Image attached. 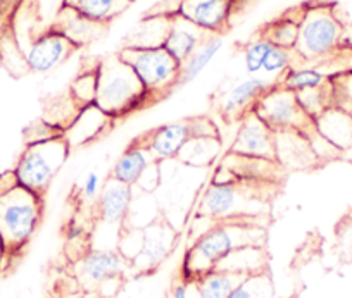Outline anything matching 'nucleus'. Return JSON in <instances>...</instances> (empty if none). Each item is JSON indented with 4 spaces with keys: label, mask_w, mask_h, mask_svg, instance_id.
Returning a JSON list of instances; mask_svg holds the SVG:
<instances>
[{
    "label": "nucleus",
    "mask_w": 352,
    "mask_h": 298,
    "mask_svg": "<svg viewBox=\"0 0 352 298\" xmlns=\"http://www.w3.org/2000/svg\"><path fill=\"white\" fill-rule=\"evenodd\" d=\"M266 231L259 219H233L216 222L214 226L195 238L194 245L184 257L185 283H194L204 274L216 269L218 262L240 247H264Z\"/></svg>",
    "instance_id": "f257e3e1"
},
{
    "label": "nucleus",
    "mask_w": 352,
    "mask_h": 298,
    "mask_svg": "<svg viewBox=\"0 0 352 298\" xmlns=\"http://www.w3.org/2000/svg\"><path fill=\"white\" fill-rule=\"evenodd\" d=\"M272 183L216 181L212 179L204 190L197 205V218L209 219L212 225L233 219H259L268 211V202L261 192Z\"/></svg>",
    "instance_id": "f03ea898"
},
{
    "label": "nucleus",
    "mask_w": 352,
    "mask_h": 298,
    "mask_svg": "<svg viewBox=\"0 0 352 298\" xmlns=\"http://www.w3.org/2000/svg\"><path fill=\"white\" fill-rule=\"evenodd\" d=\"M151 102L152 98L144 84L120 54L107 56L97 62L96 106L113 119L128 116Z\"/></svg>",
    "instance_id": "7ed1b4c3"
},
{
    "label": "nucleus",
    "mask_w": 352,
    "mask_h": 298,
    "mask_svg": "<svg viewBox=\"0 0 352 298\" xmlns=\"http://www.w3.org/2000/svg\"><path fill=\"white\" fill-rule=\"evenodd\" d=\"M345 28L333 4L311 2L302 5L299 36L294 47L300 62H323L344 47Z\"/></svg>",
    "instance_id": "20e7f679"
},
{
    "label": "nucleus",
    "mask_w": 352,
    "mask_h": 298,
    "mask_svg": "<svg viewBox=\"0 0 352 298\" xmlns=\"http://www.w3.org/2000/svg\"><path fill=\"white\" fill-rule=\"evenodd\" d=\"M42 216L43 196L25 186L18 185L0 195V238L11 259L32 242Z\"/></svg>",
    "instance_id": "39448f33"
},
{
    "label": "nucleus",
    "mask_w": 352,
    "mask_h": 298,
    "mask_svg": "<svg viewBox=\"0 0 352 298\" xmlns=\"http://www.w3.org/2000/svg\"><path fill=\"white\" fill-rule=\"evenodd\" d=\"M69 150L63 135L26 145L14 168L19 185L36 195H45L52 179L66 162Z\"/></svg>",
    "instance_id": "423d86ee"
},
{
    "label": "nucleus",
    "mask_w": 352,
    "mask_h": 298,
    "mask_svg": "<svg viewBox=\"0 0 352 298\" xmlns=\"http://www.w3.org/2000/svg\"><path fill=\"white\" fill-rule=\"evenodd\" d=\"M118 54L135 71L152 102L178 87L182 64L164 47H151V49L121 47Z\"/></svg>",
    "instance_id": "0eeeda50"
},
{
    "label": "nucleus",
    "mask_w": 352,
    "mask_h": 298,
    "mask_svg": "<svg viewBox=\"0 0 352 298\" xmlns=\"http://www.w3.org/2000/svg\"><path fill=\"white\" fill-rule=\"evenodd\" d=\"M252 113L273 131L297 130L307 133L314 126V119L300 107L296 91L282 87L280 83H275L261 95L259 100L254 104Z\"/></svg>",
    "instance_id": "6e6552de"
},
{
    "label": "nucleus",
    "mask_w": 352,
    "mask_h": 298,
    "mask_svg": "<svg viewBox=\"0 0 352 298\" xmlns=\"http://www.w3.org/2000/svg\"><path fill=\"white\" fill-rule=\"evenodd\" d=\"M78 50V47L69 38L50 26L42 33H36L28 45L23 47L28 69L33 73H50L60 64L66 62Z\"/></svg>",
    "instance_id": "1a4fd4ad"
},
{
    "label": "nucleus",
    "mask_w": 352,
    "mask_h": 298,
    "mask_svg": "<svg viewBox=\"0 0 352 298\" xmlns=\"http://www.w3.org/2000/svg\"><path fill=\"white\" fill-rule=\"evenodd\" d=\"M235 0H178V14L211 35L228 32Z\"/></svg>",
    "instance_id": "9d476101"
},
{
    "label": "nucleus",
    "mask_w": 352,
    "mask_h": 298,
    "mask_svg": "<svg viewBox=\"0 0 352 298\" xmlns=\"http://www.w3.org/2000/svg\"><path fill=\"white\" fill-rule=\"evenodd\" d=\"M230 152L275 161V131L250 111L242 117V124L236 131Z\"/></svg>",
    "instance_id": "9b49d317"
},
{
    "label": "nucleus",
    "mask_w": 352,
    "mask_h": 298,
    "mask_svg": "<svg viewBox=\"0 0 352 298\" xmlns=\"http://www.w3.org/2000/svg\"><path fill=\"white\" fill-rule=\"evenodd\" d=\"M130 262L118 250H90L76 264V274L80 283L88 290H96L104 281L121 277Z\"/></svg>",
    "instance_id": "f8f14e48"
},
{
    "label": "nucleus",
    "mask_w": 352,
    "mask_h": 298,
    "mask_svg": "<svg viewBox=\"0 0 352 298\" xmlns=\"http://www.w3.org/2000/svg\"><path fill=\"white\" fill-rule=\"evenodd\" d=\"M176 243V229L171 222L159 218L144 228V245L137 259L130 264L138 273H151L161 266L162 260L171 253Z\"/></svg>",
    "instance_id": "ddd939ff"
},
{
    "label": "nucleus",
    "mask_w": 352,
    "mask_h": 298,
    "mask_svg": "<svg viewBox=\"0 0 352 298\" xmlns=\"http://www.w3.org/2000/svg\"><path fill=\"white\" fill-rule=\"evenodd\" d=\"M285 169L276 161L247 155L228 154L223 157L216 174H226L230 178L221 181H247V183H275L276 176H282ZM218 181V179H216Z\"/></svg>",
    "instance_id": "4468645a"
},
{
    "label": "nucleus",
    "mask_w": 352,
    "mask_h": 298,
    "mask_svg": "<svg viewBox=\"0 0 352 298\" xmlns=\"http://www.w3.org/2000/svg\"><path fill=\"white\" fill-rule=\"evenodd\" d=\"M113 117L104 113L96 104L81 107L74 119L63 130V137L69 148L83 147L102 137L109 130Z\"/></svg>",
    "instance_id": "2eb2a0df"
},
{
    "label": "nucleus",
    "mask_w": 352,
    "mask_h": 298,
    "mask_svg": "<svg viewBox=\"0 0 352 298\" xmlns=\"http://www.w3.org/2000/svg\"><path fill=\"white\" fill-rule=\"evenodd\" d=\"M273 81L264 80V78L250 76L242 80L235 87L230 88L226 93H223L219 100V113L226 121L242 119L247 113H250L254 104L259 100L261 95L273 87Z\"/></svg>",
    "instance_id": "dca6fc26"
},
{
    "label": "nucleus",
    "mask_w": 352,
    "mask_h": 298,
    "mask_svg": "<svg viewBox=\"0 0 352 298\" xmlns=\"http://www.w3.org/2000/svg\"><path fill=\"white\" fill-rule=\"evenodd\" d=\"M190 138H194L192 123L190 119H185L155 128V130L145 133L142 140H144V144L151 150L152 157L157 162H161L176 159L178 152L184 148V145Z\"/></svg>",
    "instance_id": "f3484780"
},
{
    "label": "nucleus",
    "mask_w": 352,
    "mask_h": 298,
    "mask_svg": "<svg viewBox=\"0 0 352 298\" xmlns=\"http://www.w3.org/2000/svg\"><path fill=\"white\" fill-rule=\"evenodd\" d=\"M275 161L285 171H297L311 168L318 159L302 131L278 130L275 131Z\"/></svg>",
    "instance_id": "a211bd4d"
},
{
    "label": "nucleus",
    "mask_w": 352,
    "mask_h": 298,
    "mask_svg": "<svg viewBox=\"0 0 352 298\" xmlns=\"http://www.w3.org/2000/svg\"><path fill=\"white\" fill-rule=\"evenodd\" d=\"M133 195L135 192L131 185L113 178L107 179L99 195V202H97L99 221L123 229L126 216L130 212V205L133 202Z\"/></svg>",
    "instance_id": "6ab92c4d"
},
{
    "label": "nucleus",
    "mask_w": 352,
    "mask_h": 298,
    "mask_svg": "<svg viewBox=\"0 0 352 298\" xmlns=\"http://www.w3.org/2000/svg\"><path fill=\"white\" fill-rule=\"evenodd\" d=\"M52 28H56L66 38H69L78 49L102 38L104 33L107 32V25H100V23L85 18L67 5H60Z\"/></svg>",
    "instance_id": "aec40b11"
},
{
    "label": "nucleus",
    "mask_w": 352,
    "mask_h": 298,
    "mask_svg": "<svg viewBox=\"0 0 352 298\" xmlns=\"http://www.w3.org/2000/svg\"><path fill=\"white\" fill-rule=\"evenodd\" d=\"M208 35H211V33H206L204 30L195 26L194 23L185 19L178 12H175V14H171L168 36H166L162 47L182 64L194 54V50L201 45L202 40Z\"/></svg>",
    "instance_id": "412c9836"
},
{
    "label": "nucleus",
    "mask_w": 352,
    "mask_h": 298,
    "mask_svg": "<svg viewBox=\"0 0 352 298\" xmlns=\"http://www.w3.org/2000/svg\"><path fill=\"white\" fill-rule=\"evenodd\" d=\"M314 130L327 138L338 150L352 148V113L338 106H330L314 117Z\"/></svg>",
    "instance_id": "4be33fe9"
},
{
    "label": "nucleus",
    "mask_w": 352,
    "mask_h": 298,
    "mask_svg": "<svg viewBox=\"0 0 352 298\" xmlns=\"http://www.w3.org/2000/svg\"><path fill=\"white\" fill-rule=\"evenodd\" d=\"M152 162H155V159L152 157L151 150H148L147 145L144 144V140H142L140 137L121 154V157L118 159L116 164L113 165L111 178L135 186L138 179H140V176L144 174L145 169H147Z\"/></svg>",
    "instance_id": "5701e85b"
},
{
    "label": "nucleus",
    "mask_w": 352,
    "mask_h": 298,
    "mask_svg": "<svg viewBox=\"0 0 352 298\" xmlns=\"http://www.w3.org/2000/svg\"><path fill=\"white\" fill-rule=\"evenodd\" d=\"M214 271L240 274V276L264 273V271H268V253L264 247H240L228 253L225 259L219 260Z\"/></svg>",
    "instance_id": "b1692460"
},
{
    "label": "nucleus",
    "mask_w": 352,
    "mask_h": 298,
    "mask_svg": "<svg viewBox=\"0 0 352 298\" xmlns=\"http://www.w3.org/2000/svg\"><path fill=\"white\" fill-rule=\"evenodd\" d=\"M169 21H171V14H148L126 36L123 47H137V49L162 47L168 36Z\"/></svg>",
    "instance_id": "393cba45"
},
{
    "label": "nucleus",
    "mask_w": 352,
    "mask_h": 298,
    "mask_svg": "<svg viewBox=\"0 0 352 298\" xmlns=\"http://www.w3.org/2000/svg\"><path fill=\"white\" fill-rule=\"evenodd\" d=\"M131 2L133 0H63V5L100 25H109L130 8Z\"/></svg>",
    "instance_id": "a878e982"
},
{
    "label": "nucleus",
    "mask_w": 352,
    "mask_h": 298,
    "mask_svg": "<svg viewBox=\"0 0 352 298\" xmlns=\"http://www.w3.org/2000/svg\"><path fill=\"white\" fill-rule=\"evenodd\" d=\"M223 35H208L202 40L201 45L194 50L190 57L185 62H182L180 78H178V87L194 81L206 67L211 64V60L218 56L219 50L223 49Z\"/></svg>",
    "instance_id": "bb28decb"
},
{
    "label": "nucleus",
    "mask_w": 352,
    "mask_h": 298,
    "mask_svg": "<svg viewBox=\"0 0 352 298\" xmlns=\"http://www.w3.org/2000/svg\"><path fill=\"white\" fill-rule=\"evenodd\" d=\"M300 14H302V5L297 9H292L287 14L273 19L272 23L264 25L259 32L261 36L273 43L275 47H283V49L294 50L299 36V23Z\"/></svg>",
    "instance_id": "cd10ccee"
},
{
    "label": "nucleus",
    "mask_w": 352,
    "mask_h": 298,
    "mask_svg": "<svg viewBox=\"0 0 352 298\" xmlns=\"http://www.w3.org/2000/svg\"><path fill=\"white\" fill-rule=\"evenodd\" d=\"M219 148H221L219 138H190L178 152L176 159L178 162H184L192 168H204L218 159Z\"/></svg>",
    "instance_id": "c85d7f7f"
},
{
    "label": "nucleus",
    "mask_w": 352,
    "mask_h": 298,
    "mask_svg": "<svg viewBox=\"0 0 352 298\" xmlns=\"http://www.w3.org/2000/svg\"><path fill=\"white\" fill-rule=\"evenodd\" d=\"M243 277L245 276H240V274L211 271L195 279L194 284L197 288L199 298H228Z\"/></svg>",
    "instance_id": "c756f323"
},
{
    "label": "nucleus",
    "mask_w": 352,
    "mask_h": 298,
    "mask_svg": "<svg viewBox=\"0 0 352 298\" xmlns=\"http://www.w3.org/2000/svg\"><path fill=\"white\" fill-rule=\"evenodd\" d=\"M276 83H280L282 87L289 88L292 91H302V90H311V88H321L327 87L330 83V78L327 74L321 73L320 69H314V67H290L282 78H280Z\"/></svg>",
    "instance_id": "7c9ffc66"
},
{
    "label": "nucleus",
    "mask_w": 352,
    "mask_h": 298,
    "mask_svg": "<svg viewBox=\"0 0 352 298\" xmlns=\"http://www.w3.org/2000/svg\"><path fill=\"white\" fill-rule=\"evenodd\" d=\"M228 298H275V286L268 271L245 276Z\"/></svg>",
    "instance_id": "2f4dec72"
},
{
    "label": "nucleus",
    "mask_w": 352,
    "mask_h": 298,
    "mask_svg": "<svg viewBox=\"0 0 352 298\" xmlns=\"http://www.w3.org/2000/svg\"><path fill=\"white\" fill-rule=\"evenodd\" d=\"M97 95V64L78 73L69 84V97L78 107H87L96 104Z\"/></svg>",
    "instance_id": "473e14b6"
},
{
    "label": "nucleus",
    "mask_w": 352,
    "mask_h": 298,
    "mask_svg": "<svg viewBox=\"0 0 352 298\" xmlns=\"http://www.w3.org/2000/svg\"><path fill=\"white\" fill-rule=\"evenodd\" d=\"M297 98H299V104L304 111H306L307 116H311L314 119L316 116H320L324 109H328L330 106H333V97H331V88L330 83L327 87L321 88H311V90H302L296 91Z\"/></svg>",
    "instance_id": "72a5a7b5"
},
{
    "label": "nucleus",
    "mask_w": 352,
    "mask_h": 298,
    "mask_svg": "<svg viewBox=\"0 0 352 298\" xmlns=\"http://www.w3.org/2000/svg\"><path fill=\"white\" fill-rule=\"evenodd\" d=\"M273 49V43L266 40L264 36H257L252 42H249L243 49V64L245 71L249 74H257L263 71L264 60L268 57L270 50Z\"/></svg>",
    "instance_id": "f704fd0d"
},
{
    "label": "nucleus",
    "mask_w": 352,
    "mask_h": 298,
    "mask_svg": "<svg viewBox=\"0 0 352 298\" xmlns=\"http://www.w3.org/2000/svg\"><path fill=\"white\" fill-rule=\"evenodd\" d=\"M294 59H297L296 52L290 49H283V47H275L270 50L268 57L264 60L263 71L266 74H273V76L282 78L290 67H294Z\"/></svg>",
    "instance_id": "c9c22d12"
},
{
    "label": "nucleus",
    "mask_w": 352,
    "mask_h": 298,
    "mask_svg": "<svg viewBox=\"0 0 352 298\" xmlns=\"http://www.w3.org/2000/svg\"><path fill=\"white\" fill-rule=\"evenodd\" d=\"M142 245H144V229L138 228H123L118 242V252L128 260L133 262L137 255L140 253Z\"/></svg>",
    "instance_id": "e433bc0d"
},
{
    "label": "nucleus",
    "mask_w": 352,
    "mask_h": 298,
    "mask_svg": "<svg viewBox=\"0 0 352 298\" xmlns=\"http://www.w3.org/2000/svg\"><path fill=\"white\" fill-rule=\"evenodd\" d=\"M99 195V174L90 172L83 183V196L87 200H94Z\"/></svg>",
    "instance_id": "4c0bfd02"
},
{
    "label": "nucleus",
    "mask_w": 352,
    "mask_h": 298,
    "mask_svg": "<svg viewBox=\"0 0 352 298\" xmlns=\"http://www.w3.org/2000/svg\"><path fill=\"white\" fill-rule=\"evenodd\" d=\"M18 185L19 181L18 178H16L14 169H12V171L4 172V174H0V195H2V193H8L9 190L16 188Z\"/></svg>",
    "instance_id": "58836bf2"
},
{
    "label": "nucleus",
    "mask_w": 352,
    "mask_h": 298,
    "mask_svg": "<svg viewBox=\"0 0 352 298\" xmlns=\"http://www.w3.org/2000/svg\"><path fill=\"white\" fill-rule=\"evenodd\" d=\"M171 298H188V288L187 283H178L173 288Z\"/></svg>",
    "instance_id": "ea45409f"
},
{
    "label": "nucleus",
    "mask_w": 352,
    "mask_h": 298,
    "mask_svg": "<svg viewBox=\"0 0 352 298\" xmlns=\"http://www.w3.org/2000/svg\"><path fill=\"white\" fill-rule=\"evenodd\" d=\"M9 259H11V257H9L8 252H6V247H4V243H2V238H0V273L4 271L6 262H8Z\"/></svg>",
    "instance_id": "a19ab883"
},
{
    "label": "nucleus",
    "mask_w": 352,
    "mask_h": 298,
    "mask_svg": "<svg viewBox=\"0 0 352 298\" xmlns=\"http://www.w3.org/2000/svg\"><path fill=\"white\" fill-rule=\"evenodd\" d=\"M349 106H351V113H352V102H351V104H349Z\"/></svg>",
    "instance_id": "79ce46f5"
}]
</instances>
